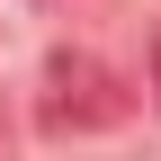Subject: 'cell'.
<instances>
[{"label":"cell","instance_id":"cell-1","mask_svg":"<svg viewBox=\"0 0 161 161\" xmlns=\"http://www.w3.org/2000/svg\"><path fill=\"white\" fill-rule=\"evenodd\" d=\"M45 134H98V125H116L125 116V90L108 80V63L98 54H80V45H63L45 63Z\"/></svg>","mask_w":161,"mask_h":161},{"label":"cell","instance_id":"cell-2","mask_svg":"<svg viewBox=\"0 0 161 161\" xmlns=\"http://www.w3.org/2000/svg\"><path fill=\"white\" fill-rule=\"evenodd\" d=\"M152 90H161V36H152Z\"/></svg>","mask_w":161,"mask_h":161}]
</instances>
